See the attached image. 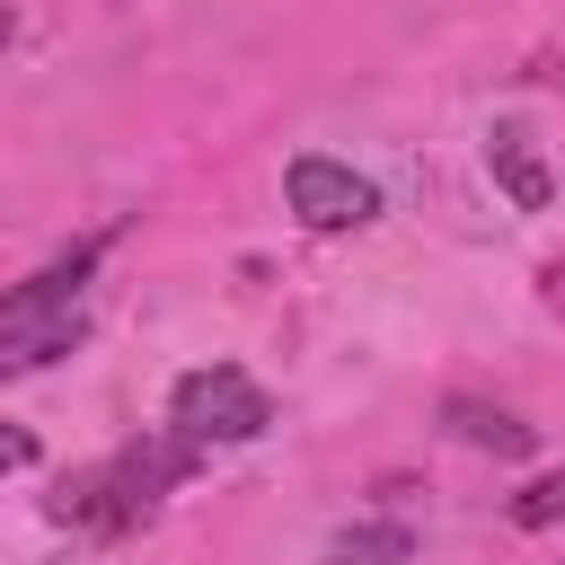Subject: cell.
Returning <instances> with one entry per match:
<instances>
[{
    "label": "cell",
    "mask_w": 565,
    "mask_h": 565,
    "mask_svg": "<svg viewBox=\"0 0 565 565\" xmlns=\"http://www.w3.org/2000/svg\"><path fill=\"white\" fill-rule=\"evenodd\" d=\"M486 168L503 177V194H512L521 212H547V203H556V177H547V159H539V141H530L521 124H494V132H486Z\"/></svg>",
    "instance_id": "277c9868"
},
{
    "label": "cell",
    "mask_w": 565,
    "mask_h": 565,
    "mask_svg": "<svg viewBox=\"0 0 565 565\" xmlns=\"http://www.w3.org/2000/svg\"><path fill=\"white\" fill-rule=\"evenodd\" d=\"M194 468V441H132V450H115V459H97V468H79L62 494H53V521H79V530H132L150 503H159V486H177Z\"/></svg>",
    "instance_id": "6da1fadb"
},
{
    "label": "cell",
    "mask_w": 565,
    "mask_h": 565,
    "mask_svg": "<svg viewBox=\"0 0 565 565\" xmlns=\"http://www.w3.org/2000/svg\"><path fill=\"white\" fill-rule=\"evenodd\" d=\"M88 256H97V247H79V256H62V265H44L35 282H18V291L0 300V327H35V318H53V309H62L71 291H79V274H88Z\"/></svg>",
    "instance_id": "8992f818"
},
{
    "label": "cell",
    "mask_w": 565,
    "mask_h": 565,
    "mask_svg": "<svg viewBox=\"0 0 565 565\" xmlns=\"http://www.w3.org/2000/svg\"><path fill=\"white\" fill-rule=\"evenodd\" d=\"M282 194H291V212H300L309 230H362V221L380 212V185L353 177V168L327 159V150H300V159L282 168Z\"/></svg>",
    "instance_id": "3957f363"
},
{
    "label": "cell",
    "mask_w": 565,
    "mask_h": 565,
    "mask_svg": "<svg viewBox=\"0 0 565 565\" xmlns=\"http://www.w3.org/2000/svg\"><path fill=\"white\" fill-rule=\"evenodd\" d=\"M441 415H450V433H459V441H477V450H494V459H521V450L539 441L521 415H503V406H477V397H450Z\"/></svg>",
    "instance_id": "52a82bcc"
},
{
    "label": "cell",
    "mask_w": 565,
    "mask_h": 565,
    "mask_svg": "<svg viewBox=\"0 0 565 565\" xmlns=\"http://www.w3.org/2000/svg\"><path fill=\"white\" fill-rule=\"evenodd\" d=\"M0 44H9V9H0Z\"/></svg>",
    "instance_id": "8fae6325"
},
{
    "label": "cell",
    "mask_w": 565,
    "mask_h": 565,
    "mask_svg": "<svg viewBox=\"0 0 565 565\" xmlns=\"http://www.w3.org/2000/svg\"><path fill=\"white\" fill-rule=\"evenodd\" d=\"M512 521H521V530H556V521H565V468L530 477V486L512 494Z\"/></svg>",
    "instance_id": "9c48e42d"
},
{
    "label": "cell",
    "mask_w": 565,
    "mask_h": 565,
    "mask_svg": "<svg viewBox=\"0 0 565 565\" xmlns=\"http://www.w3.org/2000/svg\"><path fill=\"white\" fill-rule=\"evenodd\" d=\"M265 424H274V397H265L238 362H203V371H185V380H177V397H168V433H177V441H194V450L256 441Z\"/></svg>",
    "instance_id": "7a4b0ae2"
},
{
    "label": "cell",
    "mask_w": 565,
    "mask_h": 565,
    "mask_svg": "<svg viewBox=\"0 0 565 565\" xmlns=\"http://www.w3.org/2000/svg\"><path fill=\"white\" fill-rule=\"evenodd\" d=\"M0 468H35V433H18V424H0Z\"/></svg>",
    "instance_id": "30bf717a"
},
{
    "label": "cell",
    "mask_w": 565,
    "mask_h": 565,
    "mask_svg": "<svg viewBox=\"0 0 565 565\" xmlns=\"http://www.w3.org/2000/svg\"><path fill=\"white\" fill-rule=\"evenodd\" d=\"M88 335V318L79 309H53V318H35V327H0V380H18V371H44L53 353H71Z\"/></svg>",
    "instance_id": "5b68a950"
},
{
    "label": "cell",
    "mask_w": 565,
    "mask_h": 565,
    "mask_svg": "<svg viewBox=\"0 0 565 565\" xmlns=\"http://www.w3.org/2000/svg\"><path fill=\"white\" fill-rule=\"evenodd\" d=\"M415 556V530H344L327 547V565H406Z\"/></svg>",
    "instance_id": "ba28073f"
}]
</instances>
